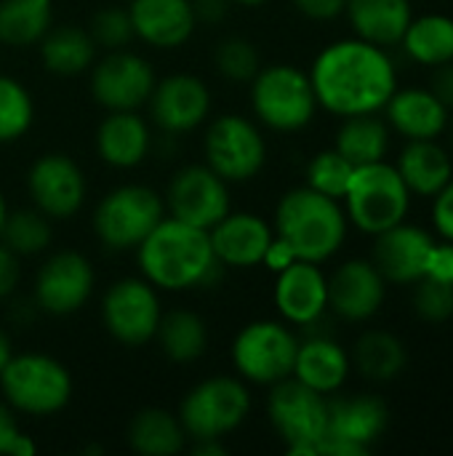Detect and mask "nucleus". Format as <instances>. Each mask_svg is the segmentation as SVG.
I'll return each mask as SVG.
<instances>
[{
	"label": "nucleus",
	"mask_w": 453,
	"mask_h": 456,
	"mask_svg": "<svg viewBox=\"0 0 453 456\" xmlns=\"http://www.w3.org/2000/svg\"><path fill=\"white\" fill-rule=\"evenodd\" d=\"M318 107L336 118L382 112L398 88V72L387 48L360 37L326 45L310 69Z\"/></svg>",
	"instance_id": "f257e3e1"
},
{
	"label": "nucleus",
	"mask_w": 453,
	"mask_h": 456,
	"mask_svg": "<svg viewBox=\"0 0 453 456\" xmlns=\"http://www.w3.org/2000/svg\"><path fill=\"white\" fill-rule=\"evenodd\" d=\"M142 278L160 291H187L203 286L219 267L208 230L192 227L174 216L160 224L136 248Z\"/></svg>",
	"instance_id": "f03ea898"
},
{
	"label": "nucleus",
	"mask_w": 453,
	"mask_h": 456,
	"mask_svg": "<svg viewBox=\"0 0 453 456\" xmlns=\"http://www.w3.org/2000/svg\"><path fill=\"white\" fill-rule=\"evenodd\" d=\"M347 224L342 200L315 192L312 187H296L280 198L272 230L296 259L323 265L344 246Z\"/></svg>",
	"instance_id": "7ed1b4c3"
},
{
	"label": "nucleus",
	"mask_w": 453,
	"mask_h": 456,
	"mask_svg": "<svg viewBox=\"0 0 453 456\" xmlns=\"http://www.w3.org/2000/svg\"><path fill=\"white\" fill-rule=\"evenodd\" d=\"M342 203L350 224L366 235H379L406 222L411 208V190L395 163L376 160L355 166Z\"/></svg>",
	"instance_id": "20e7f679"
},
{
	"label": "nucleus",
	"mask_w": 453,
	"mask_h": 456,
	"mask_svg": "<svg viewBox=\"0 0 453 456\" xmlns=\"http://www.w3.org/2000/svg\"><path fill=\"white\" fill-rule=\"evenodd\" d=\"M0 390L13 411L51 417L69 403L72 377L61 361L43 353H24L13 355L0 371Z\"/></svg>",
	"instance_id": "39448f33"
},
{
	"label": "nucleus",
	"mask_w": 453,
	"mask_h": 456,
	"mask_svg": "<svg viewBox=\"0 0 453 456\" xmlns=\"http://www.w3.org/2000/svg\"><path fill=\"white\" fill-rule=\"evenodd\" d=\"M251 107L254 115L272 131L291 134L307 128L318 112L310 72L294 64L262 67L251 80Z\"/></svg>",
	"instance_id": "423d86ee"
},
{
	"label": "nucleus",
	"mask_w": 453,
	"mask_h": 456,
	"mask_svg": "<svg viewBox=\"0 0 453 456\" xmlns=\"http://www.w3.org/2000/svg\"><path fill=\"white\" fill-rule=\"evenodd\" d=\"M166 216V200L144 184L107 192L93 211V232L109 251H136Z\"/></svg>",
	"instance_id": "0eeeda50"
},
{
	"label": "nucleus",
	"mask_w": 453,
	"mask_h": 456,
	"mask_svg": "<svg viewBox=\"0 0 453 456\" xmlns=\"http://www.w3.org/2000/svg\"><path fill=\"white\" fill-rule=\"evenodd\" d=\"M267 417L291 456H318L328 425V401L299 379L288 377L270 385Z\"/></svg>",
	"instance_id": "6e6552de"
},
{
	"label": "nucleus",
	"mask_w": 453,
	"mask_h": 456,
	"mask_svg": "<svg viewBox=\"0 0 453 456\" xmlns=\"http://www.w3.org/2000/svg\"><path fill=\"white\" fill-rule=\"evenodd\" d=\"M251 414V393L238 377H211L195 385L179 406L187 438H224Z\"/></svg>",
	"instance_id": "1a4fd4ad"
},
{
	"label": "nucleus",
	"mask_w": 453,
	"mask_h": 456,
	"mask_svg": "<svg viewBox=\"0 0 453 456\" xmlns=\"http://www.w3.org/2000/svg\"><path fill=\"white\" fill-rule=\"evenodd\" d=\"M299 339L280 321H254L232 342L235 371L254 385H275L294 374Z\"/></svg>",
	"instance_id": "9d476101"
},
{
	"label": "nucleus",
	"mask_w": 453,
	"mask_h": 456,
	"mask_svg": "<svg viewBox=\"0 0 453 456\" xmlns=\"http://www.w3.org/2000/svg\"><path fill=\"white\" fill-rule=\"evenodd\" d=\"M206 166L224 182H248L267 163V142L259 126L243 115H219L203 139Z\"/></svg>",
	"instance_id": "9b49d317"
},
{
	"label": "nucleus",
	"mask_w": 453,
	"mask_h": 456,
	"mask_svg": "<svg viewBox=\"0 0 453 456\" xmlns=\"http://www.w3.org/2000/svg\"><path fill=\"white\" fill-rule=\"evenodd\" d=\"M387 425L390 409L376 395L328 401V425L318 444V456H366Z\"/></svg>",
	"instance_id": "f8f14e48"
},
{
	"label": "nucleus",
	"mask_w": 453,
	"mask_h": 456,
	"mask_svg": "<svg viewBox=\"0 0 453 456\" xmlns=\"http://www.w3.org/2000/svg\"><path fill=\"white\" fill-rule=\"evenodd\" d=\"M160 297L147 278H120L101 299V321L120 345L142 347L155 339L160 323Z\"/></svg>",
	"instance_id": "ddd939ff"
},
{
	"label": "nucleus",
	"mask_w": 453,
	"mask_h": 456,
	"mask_svg": "<svg viewBox=\"0 0 453 456\" xmlns=\"http://www.w3.org/2000/svg\"><path fill=\"white\" fill-rule=\"evenodd\" d=\"M168 216L187 222L200 230H211L230 214V190L227 182L208 166H184L179 168L166 190Z\"/></svg>",
	"instance_id": "4468645a"
},
{
	"label": "nucleus",
	"mask_w": 453,
	"mask_h": 456,
	"mask_svg": "<svg viewBox=\"0 0 453 456\" xmlns=\"http://www.w3.org/2000/svg\"><path fill=\"white\" fill-rule=\"evenodd\" d=\"M158 77L152 64L133 51H109L101 61L91 64V94L107 112L139 110L147 104Z\"/></svg>",
	"instance_id": "2eb2a0df"
},
{
	"label": "nucleus",
	"mask_w": 453,
	"mask_h": 456,
	"mask_svg": "<svg viewBox=\"0 0 453 456\" xmlns=\"http://www.w3.org/2000/svg\"><path fill=\"white\" fill-rule=\"evenodd\" d=\"M27 192L48 219H67L85 203V176L69 155L45 152L27 171Z\"/></svg>",
	"instance_id": "dca6fc26"
},
{
	"label": "nucleus",
	"mask_w": 453,
	"mask_h": 456,
	"mask_svg": "<svg viewBox=\"0 0 453 456\" xmlns=\"http://www.w3.org/2000/svg\"><path fill=\"white\" fill-rule=\"evenodd\" d=\"M93 291V267L77 251H59L45 259L35 278V305L56 318L77 313Z\"/></svg>",
	"instance_id": "f3484780"
},
{
	"label": "nucleus",
	"mask_w": 453,
	"mask_h": 456,
	"mask_svg": "<svg viewBox=\"0 0 453 456\" xmlns=\"http://www.w3.org/2000/svg\"><path fill=\"white\" fill-rule=\"evenodd\" d=\"M147 104L158 128H163L166 134H187L208 118L211 91L200 77L174 72L155 83Z\"/></svg>",
	"instance_id": "a211bd4d"
},
{
	"label": "nucleus",
	"mask_w": 453,
	"mask_h": 456,
	"mask_svg": "<svg viewBox=\"0 0 453 456\" xmlns=\"http://www.w3.org/2000/svg\"><path fill=\"white\" fill-rule=\"evenodd\" d=\"M435 238L417 224L400 222L379 235H374L371 262L387 283L414 286L427 273V256Z\"/></svg>",
	"instance_id": "6ab92c4d"
},
{
	"label": "nucleus",
	"mask_w": 453,
	"mask_h": 456,
	"mask_svg": "<svg viewBox=\"0 0 453 456\" xmlns=\"http://www.w3.org/2000/svg\"><path fill=\"white\" fill-rule=\"evenodd\" d=\"M384 297L387 281L371 259H350L328 278V307L350 323L371 321L382 310Z\"/></svg>",
	"instance_id": "aec40b11"
},
{
	"label": "nucleus",
	"mask_w": 453,
	"mask_h": 456,
	"mask_svg": "<svg viewBox=\"0 0 453 456\" xmlns=\"http://www.w3.org/2000/svg\"><path fill=\"white\" fill-rule=\"evenodd\" d=\"M275 307L286 323L312 326L328 310V278L320 265L296 259L286 270L275 273Z\"/></svg>",
	"instance_id": "412c9836"
},
{
	"label": "nucleus",
	"mask_w": 453,
	"mask_h": 456,
	"mask_svg": "<svg viewBox=\"0 0 453 456\" xmlns=\"http://www.w3.org/2000/svg\"><path fill=\"white\" fill-rule=\"evenodd\" d=\"M214 256L222 267H238V270H251L264 262V254L275 238V230L267 224V219L238 211L227 214L222 222H216L208 230Z\"/></svg>",
	"instance_id": "4be33fe9"
},
{
	"label": "nucleus",
	"mask_w": 453,
	"mask_h": 456,
	"mask_svg": "<svg viewBox=\"0 0 453 456\" xmlns=\"http://www.w3.org/2000/svg\"><path fill=\"white\" fill-rule=\"evenodd\" d=\"M133 35L152 48L184 45L198 24L192 0H128Z\"/></svg>",
	"instance_id": "5701e85b"
},
{
	"label": "nucleus",
	"mask_w": 453,
	"mask_h": 456,
	"mask_svg": "<svg viewBox=\"0 0 453 456\" xmlns=\"http://www.w3.org/2000/svg\"><path fill=\"white\" fill-rule=\"evenodd\" d=\"M384 120L406 142H417V139H438L449 128L451 112L430 88L411 86V88H395V94L384 104Z\"/></svg>",
	"instance_id": "b1692460"
},
{
	"label": "nucleus",
	"mask_w": 453,
	"mask_h": 456,
	"mask_svg": "<svg viewBox=\"0 0 453 456\" xmlns=\"http://www.w3.org/2000/svg\"><path fill=\"white\" fill-rule=\"evenodd\" d=\"M152 144L150 126L136 110H115L96 128V152L112 168H136Z\"/></svg>",
	"instance_id": "393cba45"
},
{
	"label": "nucleus",
	"mask_w": 453,
	"mask_h": 456,
	"mask_svg": "<svg viewBox=\"0 0 453 456\" xmlns=\"http://www.w3.org/2000/svg\"><path fill=\"white\" fill-rule=\"evenodd\" d=\"M352 369L350 353L331 337H312L299 342L294 361V379L320 395H334L344 387Z\"/></svg>",
	"instance_id": "a878e982"
},
{
	"label": "nucleus",
	"mask_w": 453,
	"mask_h": 456,
	"mask_svg": "<svg viewBox=\"0 0 453 456\" xmlns=\"http://www.w3.org/2000/svg\"><path fill=\"white\" fill-rule=\"evenodd\" d=\"M344 13L355 37L374 45H398L414 19L411 0H347Z\"/></svg>",
	"instance_id": "bb28decb"
},
{
	"label": "nucleus",
	"mask_w": 453,
	"mask_h": 456,
	"mask_svg": "<svg viewBox=\"0 0 453 456\" xmlns=\"http://www.w3.org/2000/svg\"><path fill=\"white\" fill-rule=\"evenodd\" d=\"M395 168L400 171L411 195L422 198H435L453 176L451 155L438 144V139L406 142Z\"/></svg>",
	"instance_id": "cd10ccee"
},
{
	"label": "nucleus",
	"mask_w": 453,
	"mask_h": 456,
	"mask_svg": "<svg viewBox=\"0 0 453 456\" xmlns=\"http://www.w3.org/2000/svg\"><path fill=\"white\" fill-rule=\"evenodd\" d=\"M96 59V43L85 27L59 24L51 27L40 40V61L51 75L75 77L83 75Z\"/></svg>",
	"instance_id": "c85d7f7f"
},
{
	"label": "nucleus",
	"mask_w": 453,
	"mask_h": 456,
	"mask_svg": "<svg viewBox=\"0 0 453 456\" xmlns=\"http://www.w3.org/2000/svg\"><path fill=\"white\" fill-rule=\"evenodd\" d=\"M128 446L142 456H174L187 444L179 414L160 406L139 409L128 422Z\"/></svg>",
	"instance_id": "c756f323"
},
{
	"label": "nucleus",
	"mask_w": 453,
	"mask_h": 456,
	"mask_svg": "<svg viewBox=\"0 0 453 456\" xmlns=\"http://www.w3.org/2000/svg\"><path fill=\"white\" fill-rule=\"evenodd\" d=\"M392 128L384 118L371 115H350L342 118V126L334 139V150L342 152L352 166H366L376 160H387Z\"/></svg>",
	"instance_id": "7c9ffc66"
},
{
	"label": "nucleus",
	"mask_w": 453,
	"mask_h": 456,
	"mask_svg": "<svg viewBox=\"0 0 453 456\" xmlns=\"http://www.w3.org/2000/svg\"><path fill=\"white\" fill-rule=\"evenodd\" d=\"M403 51L422 67H441L453 61V19L446 13H425L411 19L403 40Z\"/></svg>",
	"instance_id": "2f4dec72"
},
{
	"label": "nucleus",
	"mask_w": 453,
	"mask_h": 456,
	"mask_svg": "<svg viewBox=\"0 0 453 456\" xmlns=\"http://www.w3.org/2000/svg\"><path fill=\"white\" fill-rule=\"evenodd\" d=\"M155 339L168 361L192 363L208 347V329L200 315L190 310H171L160 315Z\"/></svg>",
	"instance_id": "473e14b6"
},
{
	"label": "nucleus",
	"mask_w": 453,
	"mask_h": 456,
	"mask_svg": "<svg viewBox=\"0 0 453 456\" xmlns=\"http://www.w3.org/2000/svg\"><path fill=\"white\" fill-rule=\"evenodd\" d=\"M406 345L390 331H366L355 342L352 363L368 382H392L406 369Z\"/></svg>",
	"instance_id": "72a5a7b5"
},
{
	"label": "nucleus",
	"mask_w": 453,
	"mask_h": 456,
	"mask_svg": "<svg viewBox=\"0 0 453 456\" xmlns=\"http://www.w3.org/2000/svg\"><path fill=\"white\" fill-rule=\"evenodd\" d=\"M53 3L51 0H0V43L3 45H32L40 43L51 29Z\"/></svg>",
	"instance_id": "f704fd0d"
},
{
	"label": "nucleus",
	"mask_w": 453,
	"mask_h": 456,
	"mask_svg": "<svg viewBox=\"0 0 453 456\" xmlns=\"http://www.w3.org/2000/svg\"><path fill=\"white\" fill-rule=\"evenodd\" d=\"M0 240L16 254V256H35L48 248L51 243V224L48 216L37 208L29 211H13L5 216Z\"/></svg>",
	"instance_id": "c9c22d12"
},
{
	"label": "nucleus",
	"mask_w": 453,
	"mask_h": 456,
	"mask_svg": "<svg viewBox=\"0 0 453 456\" xmlns=\"http://www.w3.org/2000/svg\"><path fill=\"white\" fill-rule=\"evenodd\" d=\"M35 120V104L29 91L8 77L0 75V144L21 139Z\"/></svg>",
	"instance_id": "e433bc0d"
},
{
	"label": "nucleus",
	"mask_w": 453,
	"mask_h": 456,
	"mask_svg": "<svg viewBox=\"0 0 453 456\" xmlns=\"http://www.w3.org/2000/svg\"><path fill=\"white\" fill-rule=\"evenodd\" d=\"M352 171H355V166L342 152H336L334 147L323 150L307 163V187H312L315 192H323L334 200H342Z\"/></svg>",
	"instance_id": "4c0bfd02"
},
{
	"label": "nucleus",
	"mask_w": 453,
	"mask_h": 456,
	"mask_svg": "<svg viewBox=\"0 0 453 456\" xmlns=\"http://www.w3.org/2000/svg\"><path fill=\"white\" fill-rule=\"evenodd\" d=\"M216 69L235 83H251L262 69L259 48L246 37H224L214 51Z\"/></svg>",
	"instance_id": "58836bf2"
},
{
	"label": "nucleus",
	"mask_w": 453,
	"mask_h": 456,
	"mask_svg": "<svg viewBox=\"0 0 453 456\" xmlns=\"http://www.w3.org/2000/svg\"><path fill=\"white\" fill-rule=\"evenodd\" d=\"M414 313L425 323H446L453 318V283L438 278H419L414 283Z\"/></svg>",
	"instance_id": "ea45409f"
},
{
	"label": "nucleus",
	"mask_w": 453,
	"mask_h": 456,
	"mask_svg": "<svg viewBox=\"0 0 453 456\" xmlns=\"http://www.w3.org/2000/svg\"><path fill=\"white\" fill-rule=\"evenodd\" d=\"M88 32H91L96 48H107V51L125 48L136 37L128 8H117V5H107V8L96 11Z\"/></svg>",
	"instance_id": "a19ab883"
},
{
	"label": "nucleus",
	"mask_w": 453,
	"mask_h": 456,
	"mask_svg": "<svg viewBox=\"0 0 453 456\" xmlns=\"http://www.w3.org/2000/svg\"><path fill=\"white\" fill-rule=\"evenodd\" d=\"M433 227L443 240L453 243V176L451 182L433 198Z\"/></svg>",
	"instance_id": "79ce46f5"
},
{
	"label": "nucleus",
	"mask_w": 453,
	"mask_h": 456,
	"mask_svg": "<svg viewBox=\"0 0 453 456\" xmlns=\"http://www.w3.org/2000/svg\"><path fill=\"white\" fill-rule=\"evenodd\" d=\"M430 278H438V281H446L453 283V243L451 240H443L430 248V256H427V273Z\"/></svg>",
	"instance_id": "37998d69"
},
{
	"label": "nucleus",
	"mask_w": 453,
	"mask_h": 456,
	"mask_svg": "<svg viewBox=\"0 0 453 456\" xmlns=\"http://www.w3.org/2000/svg\"><path fill=\"white\" fill-rule=\"evenodd\" d=\"M291 3L302 16L315 19V21H331L342 16L347 5V0H291Z\"/></svg>",
	"instance_id": "c03bdc74"
},
{
	"label": "nucleus",
	"mask_w": 453,
	"mask_h": 456,
	"mask_svg": "<svg viewBox=\"0 0 453 456\" xmlns=\"http://www.w3.org/2000/svg\"><path fill=\"white\" fill-rule=\"evenodd\" d=\"M21 278V267H19V256L0 240V299L11 297L19 286Z\"/></svg>",
	"instance_id": "a18cd8bd"
},
{
	"label": "nucleus",
	"mask_w": 453,
	"mask_h": 456,
	"mask_svg": "<svg viewBox=\"0 0 453 456\" xmlns=\"http://www.w3.org/2000/svg\"><path fill=\"white\" fill-rule=\"evenodd\" d=\"M430 91L446 104V110L453 112V61L433 67V77H430Z\"/></svg>",
	"instance_id": "49530a36"
},
{
	"label": "nucleus",
	"mask_w": 453,
	"mask_h": 456,
	"mask_svg": "<svg viewBox=\"0 0 453 456\" xmlns=\"http://www.w3.org/2000/svg\"><path fill=\"white\" fill-rule=\"evenodd\" d=\"M19 436H21V430H19V422L13 417V409L8 403H0V456L13 454Z\"/></svg>",
	"instance_id": "de8ad7c7"
},
{
	"label": "nucleus",
	"mask_w": 453,
	"mask_h": 456,
	"mask_svg": "<svg viewBox=\"0 0 453 456\" xmlns=\"http://www.w3.org/2000/svg\"><path fill=\"white\" fill-rule=\"evenodd\" d=\"M291 262H296V254L275 235L272 243H270V248H267V254H264V262H262V265H267L272 273H280V270H286Z\"/></svg>",
	"instance_id": "09e8293b"
},
{
	"label": "nucleus",
	"mask_w": 453,
	"mask_h": 456,
	"mask_svg": "<svg viewBox=\"0 0 453 456\" xmlns=\"http://www.w3.org/2000/svg\"><path fill=\"white\" fill-rule=\"evenodd\" d=\"M230 3H232V0H192V8H195V16H198V19L219 21V19H224Z\"/></svg>",
	"instance_id": "8fccbe9b"
},
{
	"label": "nucleus",
	"mask_w": 453,
	"mask_h": 456,
	"mask_svg": "<svg viewBox=\"0 0 453 456\" xmlns=\"http://www.w3.org/2000/svg\"><path fill=\"white\" fill-rule=\"evenodd\" d=\"M192 454L195 456H224L227 454V449L222 446V441H219V438H200V441H195V444H192Z\"/></svg>",
	"instance_id": "3c124183"
},
{
	"label": "nucleus",
	"mask_w": 453,
	"mask_h": 456,
	"mask_svg": "<svg viewBox=\"0 0 453 456\" xmlns=\"http://www.w3.org/2000/svg\"><path fill=\"white\" fill-rule=\"evenodd\" d=\"M13 358V347H11V339L5 331H0V371L8 366V361Z\"/></svg>",
	"instance_id": "603ef678"
},
{
	"label": "nucleus",
	"mask_w": 453,
	"mask_h": 456,
	"mask_svg": "<svg viewBox=\"0 0 453 456\" xmlns=\"http://www.w3.org/2000/svg\"><path fill=\"white\" fill-rule=\"evenodd\" d=\"M5 216H8V206H5V198L0 192V232H3V224H5Z\"/></svg>",
	"instance_id": "864d4df0"
},
{
	"label": "nucleus",
	"mask_w": 453,
	"mask_h": 456,
	"mask_svg": "<svg viewBox=\"0 0 453 456\" xmlns=\"http://www.w3.org/2000/svg\"><path fill=\"white\" fill-rule=\"evenodd\" d=\"M232 3H238V5H248V8H254V5H262V3H267V0H232Z\"/></svg>",
	"instance_id": "5fc2aeb1"
},
{
	"label": "nucleus",
	"mask_w": 453,
	"mask_h": 456,
	"mask_svg": "<svg viewBox=\"0 0 453 456\" xmlns=\"http://www.w3.org/2000/svg\"><path fill=\"white\" fill-rule=\"evenodd\" d=\"M451 115H453V112H451ZM449 126H451V147H453V118L449 120Z\"/></svg>",
	"instance_id": "6e6d98bb"
}]
</instances>
